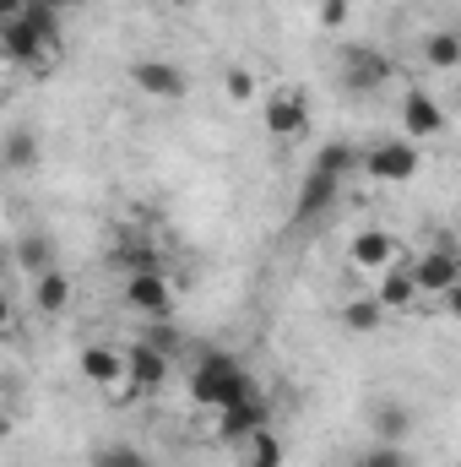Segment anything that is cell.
<instances>
[{
  "label": "cell",
  "mask_w": 461,
  "mask_h": 467,
  "mask_svg": "<svg viewBox=\"0 0 461 467\" xmlns=\"http://www.w3.org/2000/svg\"><path fill=\"white\" fill-rule=\"evenodd\" d=\"M440 130H446L440 104H435L424 88H407V93H402V136H407V141H435Z\"/></svg>",
  "instance_id": "4fadbf2b"
},
{
  "label": "cell",
  "mask_w": 461,
  "mask_h": 467,
  "mask_svg": "<svg viewBox=\"0 0 461 467\" xmlns=\"http://www.w3.org/2000/svg\"><path fill=\"white\" fill-rule=\"evenodd\" d=\"M413 277H418V294H424V299H446L461 283V250H451V244L429 250V255L413 266Z\"/></svg>",
  "instance_id": "8fae6325"
},
{
  "label": "cell",
  "mask_w": 461,
  "mask_h": 467,
  "mask_svg": "<svg viewBox=\"0 0 461 467\" xmlns=\"http://www.w3.org/2000/svg\"><path fill=\"white\" fill-rule=\"evenodd\" d=\"M125 310H136V316H147V321H163V316L174 310L169 277H163V272H130V277H125Z\"/></svg>",
  "instance_id": "ba28073f"
},
{
  "label": "cell",
  "mask_w": 461,
  "mask_h": 467,
  "mask_svg": "<svg viewBox=\"0 0 461 467\" xmlns=\"http://www.w3.org/2000/svg\"><path fill=\"white\" fill-rule=\"evenodd\" d=\"M396 77V66L374 49V44H343L337 49V82L347 93H380Z\"/></svg>",
  "instance_id": "3957f363"
},
{
  "label": "cell",
  "mask_w": 461,
  "mask_h": 467,
  "mask_svg": "<svg viewBox=\"0 0 461 467\" xmlns=\"http://www.w3.org/2000/svg\"><path fill=\"white\" fill-rule=\"evenodd\" d=\"M407 435H413V413H407L402 402H380V408H374V441L407 446Z\"/></svg>",
  "instance_id": "ac0fdd59"
},
{
  "label": "cell",
  "mask_w": 461,
  "mask_h": 467,
  "mask_svg": "<svg viewBox=\"0 0 461 467\" xmlns=\"http://www.w3.org/2000/svg\"><path fill=\"white\" fill-rule=\"evenodd\" d=\"M250 391H255V380L244 375V364H239L233 353H207V358L190 369V402L207 408V413H223V408H233V402L250 397Z\"/></svg>",
  "instance_id": "7a4b0ae2"
},
{
  "label": "cell",
  "mask_w": 461,
  "mask_h": 467,
  "mask_svg": "<svg viewBox=\"0 0 461 467\" xmlns=\"http://www.w3.org/2000/svg\"><path fill=\"white\" fill-rule=\"evenodd\" d=\"M391 321V310L374 299V294H364V299H347L343 305V327L353 332V337H369V332H380Z\"/></svg>",
  "instance_id": "2e32d148"
},
{
  "label": "cell",
  "mask_w": 461,
  "mask_h": 467,
  "mask_svg": "<svg viewBox=\"0 0 461 467\" xmlns=\"http://www.w3.org/2000/svg\"><path fill=\"white\" fill-rule=\"evenodd\" d=\"M16 266H22L27 277L55 272V244H49L44 234H22V239H16Z\"/></svg>",
  "instance_id": "ffe728a7"
},
{
  "label": "cell",
  "mask_w": 461,
  "mask_h": 467,
  "mask_svg": "<svg viewBox=\"0 0 461 467\" xmlns=\"http://www.w3.org/2000/svg\"><path fill=\"white\" fill-rule=\"evenodd\" d=\"M424 60H429L435 71H456L461 66V33H451V27L429 33V38H424Z\"/></svg>",
  "instance_id": "7402d4cb"
},
{
  "label": "cell",
  "mask_w": 461,
  "mask_h": 467,
  "mask_svg": "<svg viewBox=\"0 0 461 467\" xmlns=\"http://www.w3.org/2000/svg\"><path fill=\"white\" fill-rule=\"evenodd\" d=\"M418 141H407V136H396V141H374V147H364V174L374 180V185H407L413 174H418Z\"/></svg>",
  "instance_id": "5b68a950"
},
{
  "label": "cell",
  "mask_w": 461,
  "mask_h": 467,
  "mask_svg": "<svg viewBox=\"0 0 461 467\" xmlns=\"http://www.w3.org/2000/svg\"><path fill=\"white\" fill-rule=\"evenodd\" d=\"M0 55L16 71H49L60 60V11L33 5L16 22H0Z\"/></svg>",
  "instance_id": "6da1fadb"
},
{
  "label": "cell",
  "mask_w": 461,
  "mask_h": 467,
  "mask_svg": "<svg viewBox=\"0 0 461 467\" xmlns=\"http://www.w3.org/2000/svg\"><path fill=\"white\" fill-rule=\"evenodd\" d=\"M147 343H152V348H163L169 358H179V348H185L179 327H169V321H152V327H147Z\"/></svg>",
  "instance_id": "484cf974"
},
{
  "label": "cell",
  "mask_w": 461,
  "mask_h": 467,
  "mask_svg": "<svg viewBox=\"0 0 461 467\" xmlns=\"http://www.w3.org/2000/svg\"><path fill=\"white\" fill-rule=\"evenodd\" d=\"M244 467H282V441L271 435V424L244 441Z\"/></svg>",
  "instance_id": "603a6c76"
},
{
  "label": "cell",
  "mask_w": 461,
  "mask_h": 467,
  "mask_svg": "<svg viewBox=\"0 0 461 467\" xmlns=\"http://www.w3.org/2000/svg\"><path fill=\"white\" fill-rule=\"evenodd\" d=\"M115 266L125 272V277H130V272H163V266H158V250H152L147 239H136V234H119Z\"/></svg>",
  "instance_id": "d6986e66"
},
{
  "label": "cell",
  "mask_w": 461,
  "mask_h": 467,
  "mask_svg": "<svg viewBox=\"0 0 461 467\" xmlns=\"http://www.w3.org/2000/svg\"><path fill=\"white\" fill-rule=\"evenodd\" d=\"M343 191H347V180L326 174V169H310L304 185H299V196H293V223H315L321 213H332Z\"/></svg>",
  "instance_id": "30bf717a"
},
{
  "label": "cell",
  "mask_w": 461,
  "mask_h": 467,
  "mask_svg": "<svg viewBox=\"0 0 461 467\" xmlns=\"http://www.w3.org/2000/svg\"><path fill=\"white\" fill-rule=\"evenodd\" d=\"M343 22H347V0H321V27H332V33H337Z\"/></svg>",
  "instance_id": "f1b7e54d"
},
{
  "label": "cell",
  "mask_w": 461,
  "mask_h": 467,
  "mask_svg": "<svg viewBox=\"0 0 461 467\" xmlns=\"http://www.w3.org/2000/svg\"><path fill=\"white\" fill-rule=\"evenodd\" d=\"M93 467H158L147 451H136V446H125V441H109V446H98L93 451Z\"/></svg>",
  "instance_id": "cb8c5ba5"
},
{
  "label": "cell",
  "mask_w": 461,
  "mask_h": 467,
  "mask_svg": "<svg viewBox=\"0 0 461 467\" xmlns=\"http://www.w3.org/2000/svg\"><path fill=\"white\" fill-rule=\"evenodd\" d=\"M223 88H229V104H255V77L244 66H233L229 77H223Z\"/></svg>",
  "instance_id": "4316f807"
},
{
  "label": "cell",
  "mask_w": 461,
  "mask_h": 467,
  "mask_svg": "<svg viewBox=\"0 0 461 467\" xmlns=\"http://www.w3.org/2000/svg\"><path fill=\"white\" fill-rule=\"evenodd\" d=\"M358 467H407V451L402 446H385V441H374L369 451H364V462Z\"/></svg>",
  "instance_id": "83f0119b"
},
{
  "label": "cell",
  "mask_w": 461,
  "mask_h": 467,
  "mask_svg": "<svg viewBox=\"0 0 461 467\" xmlns=\"http://www.w3.org/2000/svg\"><path fill=\"white\" fill-rule=\"evenodd\" d=\"M174 5H201V0H174Z\"/></svg>",
  "instance_id": "1f68e13d"
},
{
  "label": "cell",
  "mask_w": 461,
  "mask_h": 467,
  "mask_svg": "<svg viewBox=\"0 0 461 467\" xmlns=\"http://www.w3.org/2000/svg\"><path fill=\"white\" fill-rule=\"evenodd\" d=\"M315 169H326V174H337V180H353V174L364 169V152L347 147V141H326V147L315 152Z\"/></svg>",
  "instance_id": "44dd1931"
},
{
  "label": "cell",
  "mask_w": 461,
  "mask_h": 467,
  "mask_svg": "<svg viewBox=\"0 0 461 467\" xmlns=\"http://www.w3.org/2000/svg\"><path fill=\"white\" fill-rule=\"evenodd\" d=\"M33 5H44V11H71L77 0H33Z\"/></svg>",
  "instance_id": "4dcf8cb0"
},
{
  "label": "cell",
  "mask_w": 461,
  "mask_h": 467,
  "mask_svg": "<svg viewBox=\"0 0 461 467\" xmlns=\"http://www.w3.org/2000/svg\"><path fill=\"white\" fill-rule=\"evenodd\" d=\"M125 375H130V364H125V353H119V348H104V343L82 348V380H87V386H98V391H115Z\"/></svg>",
  "instance_id": "5bb4252c"
},
{
  "label": "cell",
  "mask_w": 461,
  "mask_h": 467,
  "mask_svg": "<svg viewBox=\"0 0 461 467\" xmlns=\"http://www.w3.org/2000/svg\"><path fill=\"white\" fill-rule=\"evenodd\" d=\"M374 299L391 310V316H402V310H413L424 294H418V277H413V266H391L380 283H374Z\"/></svg>",
  "instance_id": "9a60e30c"
},
{
  "label": "cell",
  "mask_w": 461,
  "mask_h": 467,
  "mask_svg": "<svg viewBox=\"0 0 461 467\" xmlns=\"http://www.w3.org/2000/svg\"><path fill=\"white\" fill-rule=\"evenodd\" d=\"M130 88L141 93V99H152V104H185L190 99V77L174 66V60H152V55H141V60H130Z\"/></svg>",
  "instance_id": "277c9868"
},
{
  "label": "cell",
  "mask_w": 461,
  "mask_h": 467,
  "mask_svg": "<svg viewBox=\"0 0 461 467\" xmlns=\"http://www.w3.org/2000/svg\"><path fill=\"white\" fill-rule=\"evenodd\" d=\"M125 364H130V380L141 386V397L163 391V386H169V375H174V358H169L163 348H152L147 337H136V343L125 348Z\"/></svg>",
  "instance_id": "7c38bea8"
},
{
  "label": "cell",
  "mask_w": 461,
  "mask_h": 467,
  "mask_svg": "<svg viewBox=\"0 0 461 467\" xmlns=\"http://www.w3.org/2000/svg\"><path fill=\"white\" fill-rule=\"evenodd\" d=\"M396 239L385 229H364V234H353V244H347V266L358 272V277H385L391 266H396Z\"/></svg>",
  "instance_id": "52a82bcc"
},
{
  "label": "cell",
  "mask_w": 461,
  "mask_h": 467,
  "mask_svg": "<svg viewBox=\"0 0 461 467\" xmlns=\"http://www.w3.org/2000/svg\"><path fill=\"white\" fill-rule=\"evenodd\" d=\"M261 125H266L271 141H299V136L310 130V104H304V93H299V88H271V93L261 99Z\"/></svg>",
  "instance_id": "8992f818"
},
{
  "label": "cell",
  "mask_w": 461,
  "mask_h": 467,
  "mask_svg": "<svg viewBox=\"0 0 461 467\" xmlns=\"http://www.w3.org/2000/svg\"><path fill=\"white\" fill-rule=\"evenodd\" d=\"M38 163V141H33V130H11L5 136V169H33Z\"/></svg>",
  "instance_id": "d4e9b609"
},
{
  "label": "cell",
  "mask_w": 461,
  "mask_h": 467,
  "mask_svg": "<svg viewBox=\"0 0 461 467\" xmlns=\"http://www.w3.org/2000/svg\"><path fill=\"white\" fill-rule=\"evenodd\" d=\"M71 305V277L55 266V272H44V277H33V310L38 316H60Z\"/></svg>",
  "instance_id": "e0dca14e"
},
{
  "label": "cell",
  "mask_w": 461,
  "mask_h": 467,
  "mask_svg": "<svg viewBox=\"0 0 461 467\" xmlns=\"http://www.w3.org/2000/svg\"><path fill=\"white\" fill-rule=\"evenodd\" d=\"M271 424V408H266V397H261V386L250 391V397H239L233 408L218 413V441H229V446H244L255 430H266Z\"/></svg>",
  "instance_id": "9c48e42d"
},
{
  "label": "cell",
  "mask_w": 461,
  "mask_h": 467,
  "mask_svg": "<svg viewBox=\"0 0 461 467\" xmlns=\"http://www.w3.org/2000/svg\"><path fill=\"white\" fill-rule=\"evenodd\" d=\"M440 310H446L451 321H461V283L451 288V294H446V299H440Z\"/></svg>",
  "instance_id": "f546056e"
}]
</instances>
